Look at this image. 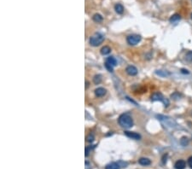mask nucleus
Instances as JSON below:
<instances>
[{"mask_svg": "<svg viewBox=\"0 0 192 169\" xmlns=\"http://www.w3.org/2000/svg\"><path fill=\"white\" fill-rule=\"evenodd\" d=\"M119 125L125 129H129L133 126V120L129 114H122L118 119Z\"/></svg>", "mask_w": 192, "mask_h": 169, "instance_id": "f257e3e1", "label": "nucleus"}, {"mask_svg": "<svg viewBox=\"0 0 192 169\" xmlns=\"http://www.w3.org/2000/svg\"><path fill=\"white\" fill-rule=\"evenodd\" d=\"M104 41V36L101 33H96L90 39V45L92 46H98Z\"/></svg>", "mask_w": 192, "mask_h": 169, "instance_id": "f03ea898", "label": "nucleus"}, {"mask_svg": "<svg viewBox=\"0 0 192 169\" xmlns=\"http://www.w3.org/2000/svg\"><path fill=\"white\" fill-rule=\"evenodd\" d=\"M151 100L154 101V102H156V101H162V102H163L165 107H168L169 105V101L168 99H166V98L162 96V94L160 93V92H156V93H154L152 96H151Z\"/></svg>", "mask_w": 192, "mask_h": 169, "instance_id": "7ed1b4c3", "label": "nucleus"}, {"mask_svg": "<svg viewBox=\"0 0 192 169\" xmlns=\"http://www.w3.org/2000/svg\"><path fill=\"white\" fill-rule=\"evenodd\" d=\"M141 36L138 34H132L129 35L126 39L127 40V43L130 45H136L137 44H138L139 42L141 41Z\"/></svg>", "mask_w": 192, "mask_h": 169, "instance_id": "20e7f679", "label": "nucleus"}, {"mask_svg": "<svg viewBox=\"0 0 192 169\" xmlns=\"http://www.w3.org/2000/svg\"><path fill=\"white\" fill-rule=\"evenodd\" d=\"M125 135L126 137H128L129 138H132V139H135V140L141 139V135L137 133H134V132L126 131V132H125Z\"/></svg>", "mask_w": 192, "mask_h": 169, "instance_id": "39448f33", "label": "nucleus"}, {"mask_svg": "<svg viewBox=\"0 0 192 169\" xmlns=\"http://www.w3.org/2000/svg\"><path fill=\"white\" fill-rule=\"evenodd\" d=\"M126 73H127L129 75H131V76L137 75L138 74V72L137 67H134V66H132V65H130V66H128L127 67H126Z\"/></svg>", "mask_w": 192, "mask_h": 169, "instance_id": "423d86ee", "label": "nucleus"}, {"mask_svg": "<svg viewBox=\"0 0 192 169\" xmlns=\"http://www.w3.org/2000/svg\"><path fill=\"white\" fill-rule=\"evenodd\" d=\"M106 93H107L106 89H104L103 87H98L95 90V95L97 97H103L106 95Z\"/></svg>", "mask_w": 192, "mask_h": 169, "instance_id": "0eeeda50", "label": "nucleus"}, {"mask_svg": "<svg viewBox=\"0 0 192 169\" xmlns=\"http://www.w3.org/2000/svg\"><path fill=\"white\" fill-rule=\"evenodd\" d=\"M185 167H186V162L184 160H178L174 164L175 169H184Z\"/></svg>", "mask_w": 192, "mask_h": 169, "instance_id": "6e6552de", "label": "nucleus"}, {"mask_svg": "<svg viewBox=\"0 0 192 169\" xmlns=\"http://www.w3.org/2000/svg\"><path fill=\"white\" fill-rule=\"evenodd\" d=\"M138 163L142 166H148V165L151 164V161H150V159L143 157V158H140L138 160Z\"/></svg>", "mask_w": 192, "mask_h": 169, "instance_id": "1a4fd4ad", "label": "nucleus"}, {"mask_svg": "<svg viewBox=\"0 0 192 169\" xmlns=\"http://www.w3.org/2000/svg\"><path fill=\"white\" fill-rule=\"evenodd\" d=\"M120 167L118 164V162H112V163L108 164L105 167V169H120Z\"/></svg>", "mask_w": 192, "mask_h": 169, "instance_id": "9d476101", "label": "nucleus"}, {"mask_svg": "<svg viewBox=\"0 0 192 169\" xmlns=\"http://www.w3.org/2000/svg\"><path fill=\"white\" fill-rule=\"evenodd\" d=\"M106 62L110 64V65L113 66V67H115L117 65V61H116L115 58L113 57H108L106 60Z\"/></svg>", "mask_w": 192, "mask_h": 169, "instance_id": "9b49d317", "label": "nucleus"}, {"mask_svg": "<svg viewBox=\"0 0 192 169\" xmlns=\"http://www.w3.org/2000/svg\"><path fill=\"white\" fill-rule=\"evenodd\" d=\"M180 19H181L180 15H178V14H175V15H172L171 17H170L169 21H170V22H172V23H175V22H178V21H180Z\"/></svg>", "mask_w": 192, "mask_h": 169, "instance_id": "f8f14e48", "label": "nucleus"}, {"mask_svg": "<svg viewBox=\"0 0 192 169\" xmlns=\"http://www.w3.org/2000/svg\"><path fill=\"white\" fill-rule=\"evenodd\" d=\"M114 10H115L116 13H118V14H123V12H124V7H123V5H121L120 4H117L114 5Z\"/></svg>", "mask_w": 192, "mask_h": 169, "instance_id": "ddd939ff", "label": "nucleus"}, {"mask_svg": "<svg viewBox=\"0 0 192 169\" xmlns=\"http://www.w3.org/2000/svg\"><path fill=\"white\" fill-rule=\"evenodd\" d=\"M156 73L157 75H159L160 77H166L170 75V73L168 71H164V70H157L156 71Z\"/></svg>", "mask_w": 192, "mask_h": 169, "instance_id": "4468645a", "label": "nucleus"}, {"mask_svg": "<svg viewBox=\"0 0 192 169\" xmlns=\"http://www.w3.org/2000/svg\"><path fill=\"white\" fill-rule=\"evenodd\" d=\"M111 51V49L108 47V46H104L101 49V54L103 55V56H106V55L109 54Z\"/></svg>", "mask_w": 192, "mask_h": 169, "instance_id": "2eb2a0df", "label": "nucleus"}, {"mask_svg": "<svg viewBox=\"0 0 192 169\" xmlns=\"http://www.w3.org/2000/svg\"><path fill=\"white\" fill-rule=\"evenodd\" d=\"M103 16H102L100 14H95L93 15V21H95V22L100 23V22H102V21H103Z\"/></svg>", "mask_w": 192, "mask_h": 169, "instance_id": "dca6fc26", "label": "nucleus"}, {"mask_svg": "<svg viewBox=\"0 0 192 169\" xmlns=\"http://www.w3.org/2000/svg\"><path fill=\"white\" fill-rule=\"evenodd\" d=\"M189 143H190V141H189V138L186 137H183L180 139V144L182 146H184V147L187 146L189 144Z\"/></svg>", "mask_w": 192, "mask_h": 169, "instance_id": "f3484780", "label": "nucleus"}, {"mask_svg": "<svg viewBox=\"0 0 192 169\" xmlns=\"http://www.w3.org/2000/svg\"><path fill=\"white\" fill-rule=\"evenodd\" d=\"M101 81H102V76H101L100 74H97V75H95V76H94V78H93V82H94V84H95V85L100 84Z\"/></svg>", "mask_w": 192, "mask_h": 169, "instance_id": "a211bd4d", "label": "nucleus"}, {"mask_svg": "<svg viewBox=\"0 0 192 169\" xmlns=\"http://www.w3.org/2000/svg\"><path fill=\"white\" fill-rule=\"evenodd\" d=\"M185 60L189 62H192V51L187 52V54L185 55Z\"/></svg>", "mask_w": 192, "mask_h": 169, "instance_id": "6ab92c4d", "label": "nucleus"}, {"mask_svg": "<svg viewBox=\"0 0 192 169\" xmlns=\"http://www.w3.org/2000/svg\"><path fill=\"white\" fill-rule=\"evenodd\" d=\"M86 141H87V142H89V143H92V142H93V141H94V135L90 133L88 136H87V137H86Z\"/></svg>", "mask_w": 192, "mask_h": 169, "instance_id": "aec40b11", "label": "nucleus"}, {"mask_svg": "<svg viewBox=\"0 0 192 169\" xmlns=\"http://www.w3.org/2000/svg\"><path fill=\"white\" fill-rule=\"evenodd\" d=\"M171 97L173 98V99H179L181 97V95L178 92H174V93L171 95Z\"/></svg>", "mask_w": 192, "mask_h": 169, "instance_id": "412c9836", "label": "nucleus"}, {"mask_svg": "<svg viewBox=\"0 0 192 169\" xmlns=\"http://www.w3.org/2000/svg\"><path fill=\"white\" fill-rule=\"evenodd\" d=\"M104 66H105V67H106V68L108 69V71H109V72H113V70H114V67H113V66H111L110 64H108V63H107V62H105V63H104Z\"/></svg>", "mask_w": 192, "mask_h": 169, "instance_id": "4be33fe9", "label": "nucleus"}, {"mask_svg": "<svg viewBox=\"0 0 192 169\" xmlns=\"http://www.w3.org/2000/svg\"><path fill=\"white\" fill-rule=\"evenodd\" d=\"M118 164L120 165V167H126V166H127V163H126V162H124V161H119V162H118Z\"/></svg>", "mask_w": 192, "mask_h": 169, "instance_id": "5701e85b", "label": "nucleus"}, {"mask_svg": "<svg viewBox=\"0 0 192 169\" xmlns=\"http://www.w3.org/2000/svg\"><path fill=\"white\" fill-rule=\"evenodd\" d=\"M188 165L190 166V167L192 169V156H190V157L188 159Z\"/></svg>", "mask_w": 192, "mask_h": 169, "instance_id": "b1692460", "label": "nucleus"}, {"mask_svg": "<svg viewBox=\"0 0 192 169\" xmlns=\"http://www.w3.org/2000/svg\"><path fill=\"white\" fill-rule=\"evenodd\" d=\"M181 73H184V74H188V73H190V72H189L187 69L182 68V69H181Z\"/></svg>", "mask_w": 192, "mask_h": 169, "instance_id": "393cba45", "label": "nucleus"}, {"mask_svg": "<svg viewBox=\"0 0 192 169\" xmlns=\"http://www.w3.org/2000/svg\"><path fill=\"white\" fill-rule=\"evenodd\" d=\"M190 18H191V20H192V13H191V15H190Z\"/></svg>", "mask_w": 192, "mask_h": 169, "instance_id": "a878e982", "label": "nucleus"}, {"mask_svg": "<svg viewBox=\"0 0 192 169\" xmlns=\"http://www.w3.org/2000/svg\"><path fill=\"white\" fill-rule=\"evenodd\" d=\"M191 1H192V0H191Z\"/></svg>", "mask_w": 192, "mask_h": 169, "instance_id": "bb28decb", "label": "nucleus"}]
</instances>
